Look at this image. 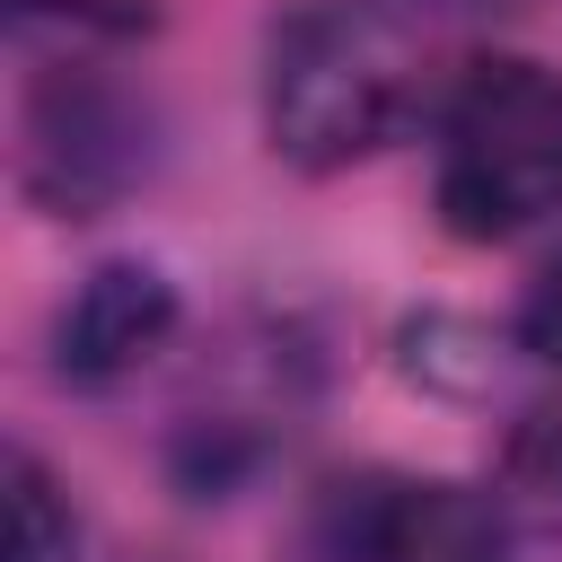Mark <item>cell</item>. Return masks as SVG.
<instances>
[{"label":"cell","instance_id":"obj_1","mask_svg":"<svg viewBox=\"0 0 562 562\" xmlns=\"http://www.w3.org/2000/svg\"><path fill=\"white\" fill-rule=\"evenodd\" d=\"M422 97V44L386 0H299L263 44V132L290 167H351Z\"/></svg>","mask_w":562,"mask_h":562},{"label":"cell","instance_id":"obj_2","mask_svg":"<svg viewBox=\"0 0 562 562\" xmlns=\"http://www.w3.org/2000/svg\"><path fill=\"white\" fill-rule=\"evenodd\" d=\"M439 220L474 246L562 211V70L527 53H483L439 97Z\"/></svg>","mask_w":562,"mask_h":562},{"label":"cell","instance_id":"obj_3","mask_svg":"<svg viewBox=\"0 0 562 562\" xmlns=\"http://www.w3.org/2000/svg\"><path fill=\"white\" fill-rule=\"evenodd\" d=\"M307 562H509V509L448 474H351L325 492Z\"/></svg>","mask_w":562,"mask_h":562},{"label":"cell","instance_id":"obj_4","mask_svg":"<svg viewBox=\"0 0 562 562\" xmlns=\"http://www.w3.org/2000/svg\"><path fill=\"white\" fill-rule=\"evenodd\" d=\"M149 176V105L97 70H53L26 97V184L88 220Z\"/></svg>","mask_w":562,"mask_h":562},{"label":"cell","instance_id":"obj_5","mask_svg":"<svg viewBox=\"0 0 562 562\" xmlns=\"http://www.w3.org/2000/svg\"><path fill=\"white\" fill-rule=\"evenodd\" d=\"M167 334H176V290H167V272H149V263H97V272L70 290L61 325H53V369H61L70 386H114V378H132Z\"/></svg>","mask_w":562,"mask_h":562},{"label":"cell","instance_id":"obj_6","mask_svg":"<svg viewBox=\"0 0 562 562\" xmlns=\"http://www.w3.org/2000/svg\"><path fill=\"white\" fill-rule=\"evenodd\" d=\"M501 509H509V527L562 536V404H536L501 439Z\"/></svg>","mask_w":562,"mask_h":562},{"label":"cell","instance_id":"obj_7","mask_svg":"<svg viewBox=\"0 0 562 562\" xmlns=\"http://www.w3.org/2000/svg\"><path fill=\"white\" fill-rule=\"evenodd\" d=\"M9 562H70V509L26 448L9 457Z\"/></svg>","mask_w":562,"mask_h":562},{"label":"cell","instance_id":"obj_8","mask_svg":"<svg viewBox=\"0 0 562 562\" xmlns=\"http://www.w3.org/2000/svg\"><path fill=\"white\" fill-rule=\"evenodd\" d=\"M518 342L562 369V255H544V272L527 281V299H518Z\"/></svg>","mask_w":562,"mask_h":562}]
</instances>
